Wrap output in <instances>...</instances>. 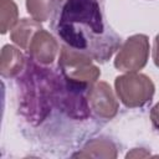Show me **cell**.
<instances>
[{
	"label": "cell",
	"instance_id": "1",
	"mask_svg": "<svg viewBox=\"0 0 159 159\" xmlns=\"http://www.w3.org/2000/svg\"><path fill=\"white\" fill-rule=\"evenodd\" d=\"M51 27L62 45L99 63L120 47V36L107 20L106 0H58Z\"/></svg>",
	"mask_w": 159,
	"mask_h": 159
},
{
	"label": "cell",
	"instance_id": "2",
	"mask_svg": "<svg viewBox=\"0 0 159 159\" xmlns=\"http://www.w3.org/2000/svg\"><path fill=\"white\" fill-rule=\"evenodd\" d=\"M46 68L29 66L25 76V86L22 88V111L29 120L41 122L53 103L55 76L50 77Z\"/></svg>",
	"mask_w": 159,
	"mask_h": 159
},
{
	"label": "cell",
	"instance_id": "3",
	"mask_svg": "<svg viewBox=\"0 0 159 159\" xmlns=\"http://www.w3.org/2000/svg\"><path fill=\"white\" fill-rule=\"evenodd\" d=\"M92 60L88 55L62 45L58 57L60 73L72 83L89 88L101 76L99 68L92 63Z\"/></svg>",
	"mask_w": 159,
	"mask_h": 159
},
{
	"label": "cell",
	"instance_id": "4",
	"mask_svg": "<svg viewBox=\"0 0 159 159\" xmlns=\"http://www.w3.org/2000/svg\"><path fill=\"white\" fill-rule=\"evenodd\" d=\"M114 88L119 101L128 108H138L152 101L155 86L144 73L128 72L114 80Z\"/></svg>",
	"mask_w": 159,
	"mask_h": 159
},
{
	"label": "cell",
	"instance_id": "5",
	"mask_svg": "<svg viewBox=\"0 0 159 159\" xmlns=\"http://www.w3.org/2000/svg\"><path fill=\"white\" fill-rule=\"evenodd\" d=\"M149 50V39L147 35H133L120 45L114 60V67L122 72H137L147 65Z\"/></svg>",
	"mask_w": 159,
	"mask_h": 159
},
{
	"label": "cell",
	"instance_id": "6",
	"mask_svg": "<svg viewBox=\"0 0 159 159\" xmlns=\"http://www.w3.org/2000/svg\"><path fill=\"white\" fill-rule=\"evenodd\" d=\"M89 109L101 119H112L116 117L119 104L107 82H96L87 91Z\"/></svg>",
	"mask_w": 159,
	"mask_h": 159
},
{
	"label": "cell",
	"instance_id": "7",
	"mask_svg": "<svg viewBox=\"0 0 159 159\" xmlns=\"http://www.w3.org/2000/svg\"><path fill=\"white\" fill-rule=\"evenodd\" d=\"M57 52H58L57 40L43 27L35 34L27 48V53L30 55V57L35 62L42 66L51 65L55 61Z\"/></svg>",
	"mask_w": 159,
	"mask_h": 159
},
{
	"label": "cell",
	"instance_id": "8",
	"mask_svg": "<svg viewBox=\"0 0 159 159\" xmlns=\"http://www.w3.org/2000/svg\"><path fill=\"white\" fill-rule=\"evenodd\" d=\"M25 56L22 52L11 45H5L1 50L0 57V72L5 78H12L17 76L25 67Z\"/></svg>",
	"mask_w": 159,
	"mask_h": 159
},
{
	"label": "cell",
	"instance_id": "9",
	"mask_svg": "<svg viewBox=\"0 0 159 159\" xmlns=\"http://www.w3.org/2000/svg\"><path fill=\"white\" fill-rule=\"evenodd\" d=\"M41 29H42V26L40 25L39 21H36L34 19H21L11 29L10 39L20 48L27 51L32 37Z\"/></svg>",
	"mask_w": 159,
	"mask_h": 159
},
{
	"label": "cell",
	"instance_id": "10",
	"mask_svg": "<svg viewBox=\"0 0 159 159\" xmlns=\"http://www.w3.org/2000/svg\"><path fill=\"white\" fill-rule=\"evenodd\" d=\"M76 158H117V148L107 138H94L89 140L81 152L73 154Z\"/></svg>",
	"mask_w": 159,
	"mask_h": 159
},
{
	"label": "cell",
	"instance_id": "11",
	"mask_svg": "<svg viewBox=\"0 0 159 159\" xmlns=\"http://www.w3.org/2000/svg\"><path fill=\"white\" fill-rule=\"evenodd\" d=\"M58 0H26V10L34 20L46 21L55 11Z\"/></svg>",
	"mask_w": 159,
	"mask_h": 159
},
{
	"label": "cell",
	"instance_id": "12",
	"mask_svg": "<svg viewBox=\"0 0 159 159\" xmlns=\"http://www.w3.org/2000/svg\"><path fill=\"white\" fill-rule=\"evenodd\" d=\"M19 10L12 0H0V32L4 35L17 22Z\"/></svg>",
	"mask_w": 159,
	"mask_h": 159
},
{
	"label": "cell",
	"instance_id": "13",
	"mask_svg": "<svg viewBox=\"0 0 159 159\" xmlns=\"http://www.w3.org/2000/svg\"><path fill=\"white\" fill-rule=\"evenodd\" d=\"M150 120H152L154 129H157L159 132V102L150 111Z\"/></svg>",
	"mask_w": 159,
	"mask_h": 159
},
{
	"label": "cell",
	"instance_id": "14",
	"mask_svg": "<svg viewBox=\"0 0 159 159\" xmlns=\"http://www.w3.org/2000/svg\"><path fill=\"white\" fill-rule=\"evenodd\" d=\"M153 62L157 67H159V34L155 36L154 39V43H153Z\"/></svg>",
	"mask_w": 159,
	"mask_h": 159
},
{
	"label": "cell",
	"instance_id": "15",
	"mask_svg": "<svg viewBox=\"0 0 159 159\" xmlns=\"http://www.w3.org/2000/svg\"><path fill=\"white\" fill-rule=\"evenodd\" d=\"M140 152H142V149H139V150H138V149H133L130 153L127 154V158H133V157H135V158H137V157L142 158V157H148V155H149V153H143V154H142Z\"/></svg>",
	"mask_w": 159,
	"mask_h": 159
}]
</instances>
